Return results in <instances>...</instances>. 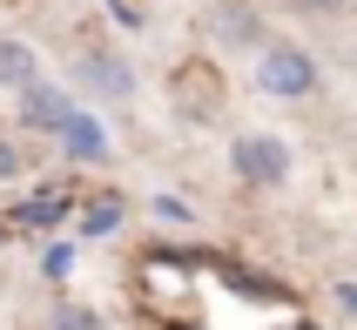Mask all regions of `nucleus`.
I'll list each match as a JSON object with an SVG mask.
<instances>
[{"label": "nucleus", "mask_w": 357, "mask_h": 330, "mask_svg": "<svg viewBox=\"0 0 357 330\" xmlns=\"http://www.w3.org/2000/svg\"><path fill=\"white\" fill-rule=\"evenodd\" d=\"M351 61H357V47H351Z\"/></svg>", "instance_id": "19"}, {"label": "nucleus", "mask_w": 357, "mask_h": 330, "mask_svg": "<svg viewBox=\"0 0 357 330\" xmlns=\"http://www.w3.org/2000/svg\"><path fill=\"white\" fill-rule=\"evenodd\" d=\"M68 108L75 101H68L61 81H27L20 88V128H34V135H54L61 121H68Z\"/></svg>", "instance_id": "3"}, {"label": "nucleus", "mask_w": 357, "mask_h": 330, "mask_svg": "<svg viewBox=\"0 0 357 330\" xmlns=\"http://www.w3.org/2000/svg\"><path fill=\"white\" fill-rule=\"evenodd\" d=\"M155 216H162V223H189V209H182L176 195H155Z\"/></svg>", "instance_id": "14"}, {"label": "nucleus", "mask_w": 357, "mask_h": 330, "mask_svg": "<svg viewBox=\"0 0 357 330\" xmlns=\"http://www.w3.org/2000/svg\"><path fill=\"white\" fill-rule=\"evenodd\" d=\"M47 330H101V317H95V310H81V303H54Z\"/></svg>", "instance_id": "10"}, {"label": "nucleus", "mask_w": 357, "mask_h": 330, "mask_svg": "<svg viewBox=\"0 0 357 330\" xmlns=\"http://www.w3.org/2000/svg\"><path fill=\"white\" fill-rule=\"evenodd\" d=\"M68 209H75V195H68V189H47V195L14 202V209H7V223H14V230H47V223H61Z\"/></svg>", "instance_id": "7"}, {"label": "nucleus", "mask_w": 357, "mask_h": 330, "mask_svg": "<svg viewBox=\"0 0 357 330\" xmlns=\"http://www.w3.org/2000/svg\"><path fill=\"white\" fill-rule=\"evenodd\" d=\"M0 243H7V223H0Z\"/></svg>", "instance_id": "18"}, {"label": "nucleus", "mask_w": 357, "mask_h": 330, "mask_svg": "<svg viewBox=\"0 0 357 330\" xmlns=\"http://www.w3.org/2000/svg\"><path fill=\"white\" fill-rule=\"evenodd\" d=\"M54 135H61V156L68 162H108V128L95 115H81V108H68V121H61Z\"/></svg>", "instance_id": "5"}, {"label": "nucleus", "mask_w": 357, "mask_h": 330, "mask_svg": "<svg viewBox=\"0 0 357 330\" xmlns=\"http://www.w3.org/2000/svg\"><path fill=\"white\" fill-rule=\"evenodd\" d=\"M40 270L54 276V283H68V270H75V243H54V250L40 256Z\"/></svg>", "instance_id": "11"}, {"label": "nucleus", "mask_w": 357, "mask_h": 330, "mask_svg": "<svg viewBox=\"0 0 357 330\" xmlns=\"http://www.w3.org/2000/svg\"><path fill=\"white\" fill-rule=\"evenodd\" d=\"M257 88L277 95V101H303V95H317V61L303 54V47H290V40H277L257 61Z\"/></svg>", "instance_id": "1"}, {"label": "nucleus", "mask_w": 357, "mask_h": 330, "mask_svg": "<svg viewBox=\"0 0 357 330\" xmlns=\"http://www.w3.org/2000/svg\"><path fill=\"white\" fill-rule=\"evenodd\" d=\"M108 7H115V20H121V27H149V14H142V0H108Z\"/></svg>", "instance_id": "12"}, {"label": "nucleus", "mask_w": 357, "mask_h": 330, "mask_svg": "<svg viewBox=\"0 0 357 330\" xmlns=\"http://www.w3.org/2000/svg\"><path fill=\"white\" fill-rule=\"evenodd\" d=\"M303 7H344V0H303Z\"/></svg>", "instance_id": "16"}, {"label": "nucleus", "mask_w": 357, "mask_h": 330, "mask_svg": "<svg viewBox=\"0 0 357 330\" xmlns=\"http://www.w3.org/2000/svg\"><path fill=\"white\" fill-rule=\"evenodd\" d=\"M290 330H317V324H290Z\"/></svg>", "instance_id": "17"}, {"label": "nucleus", "mask_w": 357, "mask_h": 330, "mask_svg": "<svg viewBox=\"0 0 357 330\" xmlns=\"http://www.w3.org/2000/svg\"><path fill=\"white\" fill-rule=\"evenodd\" d=\"M337 303H344V310H357V283H337Z\"/></svg>", "instance_id": "15"}, {"label": "nucleus", "mask_w": 357, "mask_h": 330, "mask_svg": "<svg viewBox=\"0 0 357 330\" xmlns=\"http://www.w3.org/2000/svg\"><path fill=\"white\" fill-rule=\"evenodd\" d=\"M108 230H121V195H101L95 209L81 216V236H108Z\"/></svg>", "instance_id": "9"}, {"label": "nucleus", "mask_w": 357, "mask_h": 330, "mask_svg": "<svg viewBox=\"0 0 357 330\" xmlns=\"http://www.w3.org/2000/svg\"><path fill=\"white\" fill-rule=\"evenodd\" d=\"M14 175H20V149L0 135V182H14Z\"/></svg>", "instance_id": "13"}, {"label": "nucleus", "mask_w": 357, "mask_h": 330, "mask_svg": "<svg viewBox=\"0 0 357 330\" xmlns=\"http://www.w3.org/2000/svg\"><path fill=\"white\" fill-rule=\"evenodd\" d=\"M229 169L250 189H277V182H290V149L277 135H236L229 142Z\"/></svg>", "instance_id": "2"}, {"label": "nucleus", "mask_w": 357, "mask_h": 330, "mask_svg": "<svg viewBox=\"0 0 357 330\" xmlns=\"http://www.w3.org/2000/svg\"><path fill=\"white\" fill-rule=\"evenodd\" d=\"M27 81H40V61H34V47L27 40H0V88H27Z\"/></svg>", "instance_id": "8"}, {"label": "nucleus", "mask_w": 357, "mask_h": 330, "mask_svg": "<svg viewBox=\"0 0 357 330\" xmlns=\"http://www.w3.org/2000/svg\"><path fill=\"white\" fill-rule=\"evenodd\" d=\"M209 34L222 40V47H263V20L250 0H216L209 7Z\"/></svg>", "instance_id": "4"}, {"label": "nucleus", "mask_w": 357, "mask_h": 330, "mask_svg": "<svg viewBox=\"0 0 357 330\" xmlns=\"http://www.w3.org/2000/svg\"><path fill=\"white\" fill-rule=\"evenodd\" d=\"M81 81H88L95 95H115V101L135 95V68H128L121 54H88V61H81Z\"/></svg>", "instance_id": "6"}]
</instances>
